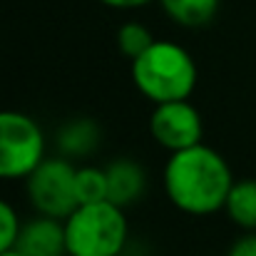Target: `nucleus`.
<instances>
[{"label": "nucleus", "mask_w": 256, "mask_h": 256, "mask_svg": "<svg viewBox=\"0 0 256 256\" xmlns=\"http://www.w3.org/2000/svg\"><path fill=\"white\" fill-rule=\"evenodd\" d=\"M232 186L234 179L226 160L206 144L172 152L164 164V192L170 202L192 216H209L224 209Z\"/></svg>", "instance_id": "f257e3e1"}, {"label": "nucleus", "mask_w": 256, "mask_h": 256, "mask_svg": "<svg viewBox=\"0 0 256 256\" xmlns=\"http://www.w3.org/2000/svg\"><path fill=\"white\" fill-rule=\"evenodd\" d=\"M132 80L140 94L154 104L189 100L196 87V65L182 45L154 40L137 60H132Z\"/></svg>", "instance_id": "f03ea898"}, {"label": "nucleus", "mask_w": 256, "mask_h": 256, "mask_svg": "<svg viewBox=\"0 0 256 256\" xmlns=\"http://www.w3.org/2000/svg\"><path fill=\"white\" fill-rule=\"evenodd\" d=\"M127 216L107 202L80 204L65 219L68 256H120L127 244Z\"/></svg>", "instance_id": "7ed1b4c3"}, {"label": "nucleus", "mask_w": 256, "mask_h": 256, "mask_svg": "<svg viewBox=\"0 0 256 256\" xmlns=\"http://www.w3.org/2000/svg\"><path fill=\"white\" fill-rule=\"evenodd\" d=\"M45 160V134L40 124L15 110H0V179H28Z\"/></svg>", "instance_id": "20e7f679"}, {"label": "nucleus", "mask_w": 256, "mask_h": 256, "mask_svg": "<svg viewBox=\"0 0 256 256\" xmlns=\"http://www.w3.org/2000/svg\"><path fill=\"white\" fill-rule=\"evenodd\" d=\"M78 170L65 160H42L28 182V196L32 209L40 216L68 219L78 206V186H75Z\"/></svg>", "instance_id": "39448f33"}, {"label": "nucleus", "mask_w": 256, "mask_h": 256, "mask_svg": "<svg viewBox=\"0 0 256 256\" xmlns=\"http://www.w3.org/2000/svg\"><path fill=\"white\" fill-rule=\"evenodd\" d=\"M150 132L160 147L170 152H179V150L202 144L204 122H202L199 110L189 100H174V102H162L154 107L150 117Z\"/></svg>", "instance_id": "423d86ee"}, {"label": "nucleus", "mask_w": 256, "mask_h": 256, "mask_svg": "<svg viewBox=\"0 0 256 256\" xmlns=\"http://www.w3.org/2000/svg\"><path fill=\"white\" fill-rule=\"evenodd\" d=\"M15 246L25 256H68L65 222L52 216H38L20 226Z\"/></svg>", "instance_id": "0eeeda50"}, {"label": "nucleus", "mask_w": 256, "mask_h": 256, "mask_svg": "<svg viewBox=\"0 0 256 256\" xmlns=\"http://www.w3.org/2000/svg\"><path fill=\"white\" fill-rule=\"evenodd\" d=\"M107 189L110 202L117 206H127L137 202L144 192V170L132 160H117L107 167Z\"/></svg>", "instance_id": "6e6552de"}, {"label": "nucleus", "mask_w": 256, "mask_h": 256, "mask_svg": "<svg viewBox=\"0 0 256 256\" xmlns=\"http://www.w3.org/2000/svg\"><path fill=\"white\" fill-rule=\"evenodd\" d=\"M229 219L242 226L256 232V182L254 179H244V182H234L226 204H224Z\"/></svg>", "instance_id": "1a4fd4ad"}, {"label": "nucleus", "mask_w": 256, "mask_h": 256, "mask_svg": "<svg viewBox=\"0 0 256 256\" xmlns=\"http://www.w3.org/2000/svg\"><path fill=\"white\" fill-rule=\"evenodd\" d=\"M160 5L176 25L202 28L216 15L219 0H160Z\"/></svg>", "instance_id": "9d476101"}, {"label": "nucleus", "mask_w": 256, "mask_h": 256, "mask_svg": "<svg viewBox=\"0 0 256 256\" xmlns=\"http://www.w3.org/2000/svg\"><path fill=\"white\" fill-rule=\"evenodd\" d=\"M97 140H100V130L92 120H75V122H68L60 134H58V144L62 152L78 157V154H87L97 147Z\"/></svg>", "instance_id": "9b49d317"}, {"label": "nucleus", "mask_w": 256, "mask_h": 256, "mask_svg": "<svg viewBox=\"0 0 256 256\" xmlns=\"http://www.w3.org/2000/svg\"><path fill=\"white\" fill-rule=\"evenodd\" d=\"M78 186V202L80 204H94V202H107L110 189H107V172L100 167H82L75 176Z\"/></svg>", "instance_id": "f8f14e48"}, {"label": "nucleus", "mask_w": 256, "mask_h": 256, "mask_svg": "<svg viewBox=\"0 0 256 256\" xmlns=\"http://www.w3.org/2000/svg\"><path fill=\"white\" fill-rule=\"evenodd\" d=\"M152 42H154V38L142 22H124L117 30V50L127 60H137Z\"/></svg>", "instance_id": "ddd939ff"}, {"label": "nucleus", "mask_w": 256, "mask_h": 256, "mask_svg": "<svg viewBox=\"0 0 256 256\" xmlns=\"http://www.w3.org/2000/svg\"><path fill=\"white\" fill-rule=\"evenodd\" d=\"M20 226L22 224L18 219V212L5 199H0V254L15 246L18 234H20Z\"/></svg>", "instance_id": "4468645a"}, {"label": "nucleus", "mask_w": 256, "mask_h": 256, "mask_svg": "<svg viewBox=\"0 0 256 256\" xmlns=\"http://www.w3.org/2000/svg\"><path fill=\"white\" fill-rule=\"evenodd\" d=\"M226 256H256V234H246L239 242H234Z\"/></svg>", "instance_id": "2eb2a0df"}, {"label": "nucleus", "mask_w": 256, "mask_h": 256, "mask_svg": "<svg viewBox=\"0 0 256 256\" xmlns=\"http://www.w3.org/2000/svg\"><path fill=\"white\" fill-rule=\"evenodd\" d=\"M100 2L107 8H117V10H134V8H142L152 0H100Z\"/></svg>", "instance_id": "dca6fc26"}, {"label": "nucleus", "mask_w": 256, "mask_h": 256, "mask_svg": "<svg viewBox=\"0 0 256 256\" xmlns=\"http://www.w3.org/2000/svg\"><path fill=\"white\" fill-rule=\"evenodd\" d=\"M0 256H25V254H22V252H20L18 246H12V249H8V252H2V254H0Z\"/></svg>", "instance_id": "f3484780"}]
</instances>
